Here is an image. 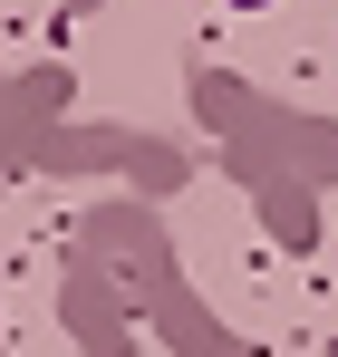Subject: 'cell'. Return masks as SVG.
I'll return each instance as SVG.
<instances>
[{
    "instance_id": "1",
    "label": "cell",
    "mask_w": 338,
    "mask_h": 357,
    "mask_svg": "<svg viewBox=\"0 0 338 357\" xmlns=\"http://www.w3.org/2000/svg\"><path fill=\"white\" fill-rule=\"evenodd\" d=\"M242 10H261V0H242Z\"/></svg>"
}]
</instances>
